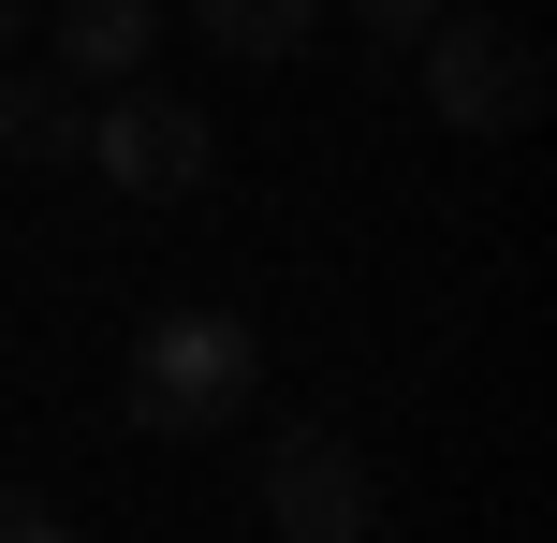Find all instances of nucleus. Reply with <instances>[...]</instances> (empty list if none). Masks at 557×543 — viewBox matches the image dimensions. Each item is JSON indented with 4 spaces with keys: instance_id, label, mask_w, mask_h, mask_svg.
<instances>
[{
    "instance_id": "obj_7",
    "label": "nucleus",
    "mask_w": 557,
    "mask_h": 543,
    "mask_svg": "<svg viewBox=\"0 0 557 543\" xmlns=\"http://www.w3.org/2000/svg\"><path fill=\"white\" fill-rule=\"evenodd\" d=\"M191 29L221 59H308L323 45V0H191Z\"/></svg>"
},
{
    "instance_id": "obj_1",
    "label": "nucleus",
    "mask_w": 557,
    "mask_h": 543,
    "mask_svg": "<svg viewBox=\"0 0 557 543\" xmlns=\"http://www.w3.org/2000/svg\"><path fill=\"white\" fill-rule=\"evenodd\" d=\"M250 397H264V338L235 309H162L133 338V368H117V411H133L147 441H235Z\"/></svg>"
},
{
    "instance_id": "obj_2",
    "label": "nucleus",
    "mask_w": 557,
    "mask_h": 543,
    "mask_svg": "<svg viewBox=\"0 0 557 543\" xmlns=\"http://www.w3.org/2000/svg\"><path fill=\"white\" fill-rule=\"evenodd\" d=\"M411 59H425V118H441V133H470V147H499V133H529L543 118V45L513 15H425L411 29Z\"/></svg>"
},
{
    "instance_id": "obj_8",
    "label": "nucleus",
    "mask_w": 557,
    "mask_h": 543,
    "mask_svg": "<svg viewBox=\"0 0 557 543\" xmlns=\"http://www.w3.org/2000/svg\"><path fill=\"white\" fill-rule=\"evenodd\" d=\"M59 529H74V515H59L45 485H0V543H59Z\"/></svg>"
},
{
    "instance_id": "obj_4",
    "label": "nucleus",
    "mask_w": 557,
    "mask_h": 543,
    "mask_svg": "<svg viewBox=\"0 0 557 543\" xmlns=\"http://www.w3.org/2000/svg\"><path fill=\"white\" fill-rule=\"evenodd\" d=\"M264 529L278 543H367L382 529V470H367L337 427H278L264 441Z\"/></svg>"
},
{
    "instance_id": "obj_9",
    "label": "nucleus",
    "mask_w": 557,
    "mask_h": 543,
    "mask_svg": "<svg viewBox=\"0 0 557 543\" xmlns=\"http://www.w3.org/2000/svg\"><path fill=\"white\" fill-rule=\"evenodd\" d=\"M425 15H441V0H352V45H411Z\"/></svg>"
},
{
    "instance_id": "obj_6",
    "label": "nucleus",
    "mask_w": 557,
    "mask_h": 543,
    "mask_svg": "<svg viewBox=\"0 0 557 543\" xmlns=\"http://www.w3.org/2000/svg\"><path fill=\"white\" fill-rule=\"evenodd\" d=\"M0 162H88V88L0 59Z\"/></svg>"
},
{
    "instance_id": "obj_3",
    "label": "nucleus",
    "mask_w": 557,
    "mask_h": 543,
    "mask_svg": "<svg viewBox=\"0 0 557 543\" xmlns=\"http://www.w3.org/2000/svg\"><path fill=\"white\" fill-rule=\"evenodd\" d=\"M88 162H103L117 206H191L206 176H221V133H206V103L117 74V88H88Z\"/></svg>"
},
{
    "instance_id": "obj_5",
    "label": "nucleus",
    "mask_w": 557,
    "mask_h": 543,
    "mask_svg": "<svg viewBox=\"0 0 557 543\" xmlns=\"http://www.w3.org/2000/svg\"><path fill=\"white\" fill-rule=\"evenodd\" d=\"M147 45H162V0H59V74L74 88L147 74Z\"/></svg>"
},
{
    "instance_id": "obj_10",
    "label": "nucleus",
    "mask_w": 557,
    "mask_h": 543,
    "mask_svg": "<svg viewBox=\"0 0 557 543\" xmlns=\"http://www.w3.org/2000/svg\"><path fill=\"white\" fill-rule=\"evenodd\" d=\"M15 29H29V0H0V59H15Z\"/></svg>"
}]
</instances>
